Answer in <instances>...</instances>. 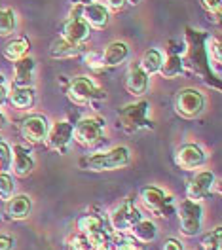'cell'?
<instances>
[{"label":"cell","instance_id":"cell-9","mask_svg":"<svg viewBox=\"0 0 222 250\" xmlns=\"http://www.w3.org/2000/svg\"><path fill=\"white\" fill-rule=\"evenodd\" d=\"M89 25L82 19L80 16V2H76V6H74V10L70 12V16L68 19L63 23V36L67 42H70V44H74V46L78 47H84L86 46V42L89 40Z\"/></svg>","mask_w":222,"mask_h":250},{"label":"cell","instance_id":"cell-39","mask_svg":"<svg viewBox=\"0 0 222 250\" xmlns=\"http://www.w3.org/2000/svg\"><path fill=\"white\" fill-rule=\"evenodd\" d=\"M6 124H8V120H6V116H4L2 112H0V131H2L4 127H6Z\"/></svg>","mask_w":222,"mask_h":250},{"label":"cell","instance_id":"cell-6","mask_svg":"<svg viewBox=\"0 0 222 250\" xmlns=\"http://www.w3.org/2000/svg\"><path fill=\"white\" fill-rule=\"evenodd\" d=\"M103 131H105V122L101 118H97V116L82 118L72 129V139L84 148H91L101 142Z\"/></svg>","mask_w":222,"mask_h":250},{"label":"cell","instance_id":"cell-5","mask_svg":"<svg viewBox=\"0 0 222 250\" xmlns=\"http://www.w3.org/2000/svg\"><path fill=\"white\" fill-rule=\"evenodd\" d=\"M141 199H143L144 207L159 218H169L175 212L173 197L167 195L161 188L156 186H144L141 189Z\"/></svg>","mask_w":222,"mask_h":250},{"label":"cell","instance_id":"cell-22","mask_svg":"<svg viewBox=\"0 0 222 250\" xmlns=\"http://www.w3.org/2000/svg\"><path fill=\"white\" fill-rule=\"evenodd\" d=\"M34 91L32 87H12V91H8V101L12 103V106L19 110H29L34 104Z\"/></svg>","mask_w":222,"mask_h":250},{"label":"cell","instance_id":"cell-21","mask_svg":"<svg viewBox=\"0 0 222 250\" xmlns=\"http://www.w3.org/2000/svg\"><path fill=\"white\" fill-rule=\"evenodd\" d=\"M29 47H31V42H29L25 36H17V38L10 40V42L4 46L2 55H4L6 61L14 62V61H17V59H21V57H25V55L29 53Z\"/></svg>","mask_w":222,"mask_h":250},{"label":"cell","instance_id":"cell-1","mask_svg":"<svg viewBox=\"0 0 222 250\" xmlns=\"http://www.w3.org/2000/svg\"><path fill=\"white\" fill-rule=\"evenodd\" d=\"M131 161V154H129V148L126 146H116L109 152H99L93 156L84 157L80 161V165L86 169V171H93V172H103V171H118V169H124L129 165Z\"/></svg>","mask_w":222,"mask_h":250},{"label":"cell","instance_id":"cell-36","mask_svg":"<svg viewBox=\"0 0 222 250\" xmlns=\"http://www.w3.org/2000/svg\"><path fill=\"white\" fill-rule=\"evenodd\" d=\"M161 250H186V247H184V243L182 241H178V239H167L165 243H163V249Z\"/></svg>","mask_w":222,"mask_h":250},{"label":"cell","instance_id":"cell-2","mask_svg":"<svg viewBox=\"0 0 222 250\" xmlns=\"http://www.w3.org/2000/svg\"><path fill=\"white\" fill-rule=\"evenodd\" d=\"M148 110H150V103L146 99L131 103L118 112V125L127 135H133L143 129H154L156 125L152 124V120H148Z\"/></svg>","mask_w":222,"mask_h":250},{"label":"cell","instance_id":"cell-25","mask_svg":"<svg viewBox=\"0 0 222 250\" xmlns=\"http://www.w3.org/2000/svg\"><path fill=\"white\" fill-rule=\"evenodd\" d=\"M182 70H184V61H182V57L171 53L169 57H165V59L161 61V66H159L158 74H161L165 80H173V78H177V76H180Z\"/></svg>","mask_w":222,"mask_h":250},{"label":"cell","instance_id":"cell-38","mask_svg":"<svg viewBox=\"0 0 222 250\" xmlns=\"http://www.w3.org/2000/svg\"><path fill=\"white\" fill-rule=\"evenodd\" d=\"M8 80H6V76L4 74H0V104L8 99Z\"/></svg>","mask_w":222,"mask_h":250},{"label":"cell","instance_id":"cell-11","mask_svg":"<svg viewBox=\"0 0 222 250\" xmlns=\"http://www.w3.org/2000/svg\"><path fill=\"white\" fill-rule=\"evenodd\" d=\"M143 218L141 210L137 208V205L133 203V199H126L122 205H118L111 214V226L114 231H122L129 233L131 228Z\"/></svg>","mask_w":222,"mask_h":250},{"label":"cell","instance_id":"cell-16","mask_svg":"<svg viewBox=\"0 0 222 250\" xmlns=\"http://www.w3.org/2000/svg\"><path fill=\"white\" fill-rule=\"evenodd\" d=\"M34 70H36V61L29 55L14 61V85L12 87H32Z\"/></svg>","mask_w":222,"mask_h":250},{"label":"cell","instance_id":"cell-26","mask_svg":"<svg viewBox=\"0 0 222 250\" xmlns=\"http://www.w3.org/2000/svg\"><path fill=\"white\" fill-rule=\"evenodd\" d=\"M161 61H163V55L159 53L158 49H146L143 53V57H141V68H143L144 72L148 74V76H154V74H158L159 66H161Z\"/></svg>","mask_w":222,"mask_h":250},{"label":"cell","instance_id":"cell-24","mask_svg":"<svg viewBox=\"0 0 222 250\" xmlns=\"http://www.w3.org/2000/svg\"><path fill=\"white\" fill-rule=\"evenodd\" d=\"M80 53H82V47L67 42L65 38L53 40V42H51V47H49V55H51L53 59H70V57H76Z\"/></svg>","mask_w":222,"mask_h":250},{"label":"cell","instance_id":"cell-30","mask_svg":"<svg viewBox=\"0 0 222 250\" xmlns=\"http://www.w3.org/2000/svg\"><path fill=\"white\" fill-rule=\"evenodd\" d=\"M200 250H222V229L215 228L211 233H207L201 243H200Z\"/></svg>","mask_w":222,"mask_h":250},{"label":"cell","instance_id":"cell-13","mask_svg":"<svg viewBox=\"0 0 222 250\" xmlns=\"http://www.w3.org/2000/svg\"><path fill=\"white\" fill-rule=\"evenodd\" d=\"M213 188H215V174H213V171L196 172L188 180L186 195L192 201H203L211 195Z\"/></svg>","mask_w":222,"mask_h":250},{"label":"cell","instance_id":"cell-31","mask_svg":"<svg viewBox=\"0 0 222 250\" xmlns=\"http://www.w3.org/2000/svg\"><path fill=\"white\" fill-rule=\"evenodd\" d=\"M16 191V182H14V176L8 171H0V199L2 201H8Z\"/></svg>","mask_w":222,"mask_h":250},{"label":"cell","instance_id":"cell-35","mask_svg":"<svg viewBox=\"0 0 222 250\" xmlns=\"http://www.w3.org/2000/svg\"><path fill=\"white\" fill-rule=\"evenodd\" d=\"M16 249V239L10 235L0 233V250H14Z\"/></svg>","mask_w":222,"mask_h":250},{"label":"cell","instance_id":"cell-19","mask_svg":"<svg viewBox=\"0 0 222 250\" xmlns=\"http://www.w3.org/2000/svg\"><path fill=\"white\" fill-rule=\"evenodd\" d=\"M32 210V201L29 195L25 193H17L12 195L8 201H6V214L10 220H27L31 216Z\"/></svg>","mask_w":222,"mask_h":250},{"label":"cell","instance_id":"cell-29","mask_svg":"<svg viewBox=\"0 0 222 250\" xmlns=\"http://www.w3.org/2000/svg\"><path fill=\"white\" fill-rule=\"evenodd\" d=\"M207 57H209V61L217 66V72H219L222 61V47H221V40L217 36L207 38Z\"/></svg>","mask_w":222,"mask_h":250},{"label":"cell","instance_id":"cell-32","mask_svg":"<svg viewBox=\"0 0 222 250\" xmlns=\"http://www.w3.org/2000/svg\"><path fill=\"white\" fill-rule=\"evenodd\" d=\"M68 250H93V245L84 233H76L68 239Z\"/></svg>","mask_w":222,"mask_h":250},{"label":"cell","instance_id":"cell-7","mask_svg":"<svg viewBox=\"0 0 222 250\" xmlns=\"http://www.w3.org/2000/svg\"><path fill=\"white\" fill-rule=\"evenodd\" d=\"M205 108V97L196 87H184L175 97V110L182 118H198Z\"/></svg>","mask_w":222,"mask_h":250},{"label":"cell","instance_id":"cell-4","mask_svg":"<svg viewBox=\"0 0 222 250\" xmlns=\"http://www.w3.org/2000/svg\"><path fill=\"white\" fill-rule=\"evenodd\" d=\"M178 222H180V233L186 237H196L201 231L203 224V207L200 201L184 199L178 205Z\"/></svg>","mask_w":222,"mask_h":250},{"label":"cell","instance_id":"cell-3","mask_svg":"<svg viewBox=\"0 0 222 250\" xmlns=\"http://www.w3.org/2000/svg\"><path fill=\"white\" fill-rule=\"evenodd\" d=\"M67 97L74 104H89L93 101L107 99V91H103L91 78H88V76H76V78L70 80V83L67 87Z\"/></svg>","mask_w":222,"mask_h":250},{"label":"cell","instance_id":"cell-18","mask_svg":"<svg viewBox=\"0 0 222 250\" xmlns=\"http://www.w3.org/2000/svg\"><path fill=\"white\" fill-rule=\"evenodd\" d=\"M12 165H14V171L19 178H25L32 174L34 171V157L31 156V150L21 146V144H16L14 150H12Z\"/></svg>","mask_w":222,"mask_h":250},{"label":"cell","instance_id":"cell-8","mask_svg":"<svg viewBox=\"0 0 222 250\" xmlns=\"http://www.w3.org/2000/svg\"><path fill=\"white\" fill-rule=\"evenodd\" d=\"M78 229L84 233L93 245V249L99 247H111V235L105 229V218L101 214H84L78 218Z\"/></svg>","mask_w":222,"mask_h":250},{"label":"cell","instance_id":"cell-14","mask_svg":"<svg viewBox=\"0 0 222 250\" xmlns=\"http://www.w3.org/2000/svg\"><path fill=\"white\" fill-rule=\"evenodd\" d=\"M72 129H74V125L70 122H57L53 127H49V133L46 137L49 150L59 152V154L67 152L68 144L72 142Z\"/></svg>","mask_w":222,"mask_h":250},{"label":"cell","instance_id":"cell-20","mask_svg":"<svg viewBox=\"0 0 222 250\" xmlns=\"http://www.w3.org/2000/svg\"><path fill=\"white\" fill-rule=\"evenodd\" d=\"M129 57V46L126 42H120V40H114L109 46L105 47L103 51V57H101V62L103 66H118L126 61Z\"/></svg>","mask_w":222,"mask_h":250},{"label":"cell","instance_id":"cell-40","mask_svg":"<svg viewBox=\"0 0 222 250\" xmlns=\"http://www.w3.org/2000/svg\"><path fill=\"white\" fill-rule=\"evenodd\" d=\"M127 2H129V4H139L141 0H127Z\"/></svg>","mask_w":222,"mask_h":250},{"label":"cell","instance_id":"cell-23","mask_svg":"<svg viewBox=\"0 0 222 250\" xmlns=\"http://www.w3.org/2000/svg\"><path fill=\"white\" fill-rule=\"evenodd\" d=\"M129 233L133 235L139 243H152L156 237H158V228H156V224L152 222V220H144L141 218L133 228H131V231Z\"/></svg>","mask_w":222,"mask_h":250},{"label":"cell","instance_id":"cell-12","mask_svg":"<svg viewBox=\"0 0 222 250\" xmlns=\"http://www.w3.org/2000/svg\"><path fill=\"white\" fill-rule=\"evenodd\" d=\"M205 161H207L205 150L200 144H196V142H186L180 148H177V152H175V163L180 169H184V171L200 169V167L205 165Z\"/></svg>","mask_w":222,"mask_h":250},{"label":"cell","instance_id":"cell-41","mask_svg":"<svg viewBox=\"0 0 222 250\" xmlns=\"http://www.w3.org/2000/svg\"><path fill=\"white\" fill-rule=\"evenodd\" d=\"M76 2H80V4H88V2H91V0H76Z\"/></svg>","mask_w":222,"mask_h":250},{"label":"cell","instance_id":"cell-27","mask_svg":"<svg viewBox=\"0 0 222 250\" xmlns=\"http://www.w3.org/2000/svg\"><path fill=\"white\" fill-rule=\"evenodd\" d=\"M112 249L114 250H144L143 243H139L133 235H126L118 231V235L111 237Z\"/></svg>","mask_w":222,"mask_h":250},{"label":"cell","instance_id":"cell-33","mask_svg":"<svg viewBox=\"0 0 222 250\" xmlns=\"http://www.w3.org/2000/svg\"><path fill=\"white\" fill-rule=\"evenodd\" d=\"M8 169H12V148L4 139H0V171Z\"/></svg>","mask_w":222,"mask_h":250},{"label":"cell","instance_id":"cell-28","mask_svg":"<svg viewBox=\"0 0 222 250\" xmlns=\"http://www.w3.org/2000/svg\"><path fill=\"white\" fill-rule=\"evenodd\" d=\"M17 29V16L12 8H0V36H10Z\"/></svg>","mask_w":222,"mask_h":250},{"label":"cell","instance_id":"cell-17","mask_svg":"<svg viewBox=\"0 0 222 250\" xmlns=\"http://www.w3.org/2000/svg\"><path fill=\"white\" fill-rule=\"evenodd\" d=\"M148 78H150V76L141 68L139 62L129 64L127 74H126L127 93L133 95V97H143V95L146 93V89H148Z\"/></svg>","mask_w":222,"mask_h":250},{"label":"cell","instance_id":"cell-10","mask_svg":"<svg viewBox=\"0 0 222 250\" xmlns=\"http://www.w3.org/2000/svg\"><path fill=\"white\" fill-rule=\"evenodd\" d=\"M49 120L42 114H31V116H25L19 124V131H21V137L29 144H42L46 141L49 133Z\"/></svg>","mask_w":222,"mask_h":250},{"label":"cell","instance_id":"cell-15","mask_svg":"<svg viewBox=\"0 0 222 250\" xmlns=\"http://www.w3.org/2000/svg\"><path fill=\"white\" fill-rule=\"evenodd\" d=\"M80 16L89 27H93L97 31L105 29L111 23V12L103 4H91V2L80 4Z\"/></svg>","mask_w":222,"mask_h":250},{"label":"cell","instance_id":"cell-37","mask_svg":"<svg viewBox=\"0 0 222 250\" xmlns=\"http://www.w3.org/2000/svg\"><path fill=\"white\" fill-rule=\"evenodd\" d=\"M127 6V0H107V10L109 12H122Z\"/></svg>","mask_w":222,"mask_h":250},{"label":"cell","instance_id":"cell-34","mask_svg":"<svg viewBox=\"0 0 222 250\" xmlns=\"http://www.w3.org/2000/svg\"><path fill=\"white\" fill-rule=\"evenodd\" d=\"M201 6L205 8L207 14H211V16L215 17V19H219V17H221L222 0H201Z\"/></svg>","mask_w":222,"mask_h":250}]
</instances>
